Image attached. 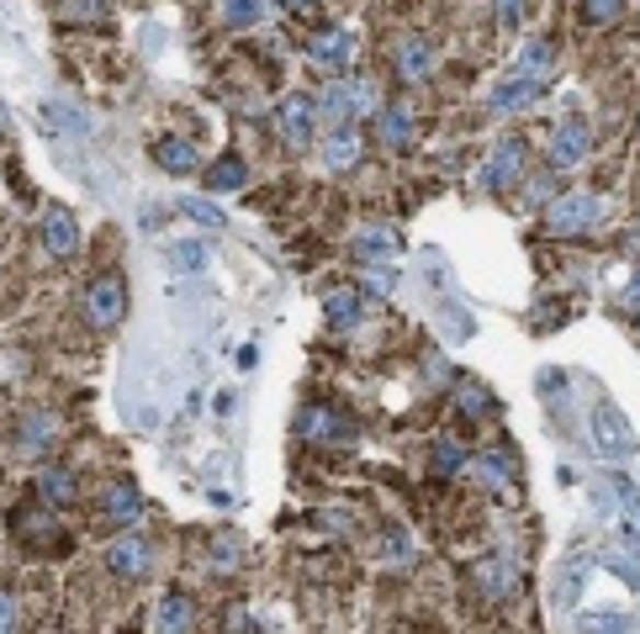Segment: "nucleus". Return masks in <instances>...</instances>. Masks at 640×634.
Masks as SVG:
<instances>
[{
    "label": "nucleus",
    "mask_w": 640,
    "mask_h": 634,
    "mask_svg": "<svg viewBox=\"0 0 640 634\" xmlns=\"http://www.w3.org/2000/svg\"><path fill=\"white\" fill-rule=\"evenodd\" d=\"M450 402H456V407H460V418H466V423L488 418L492 407H498V402H492V396L482 392V387H477V381H460L456 392H450Z\"/></svg>",
    "instance_id": "c85d7f7f"
},
{
    "label": "nucleus",
    "mask_w": 640,
    "mask_h": 634,
    "mask_svg": "<svg viewBox=\"0 0 640 634\" xmlns=\"http://www.w3.org/2000/svg\"><path fill=\"white\" fill-rule=\"evenodd\" d=\"M593 434H598V450L609 454V460H625V454H636V450H640L636 434L625 428V418L614 413L609 402H598V407H593Z\"/></svg>",
    "instance_id": "ddd939ff"
},
{
    "label": "nucleus",
    "mask_w": 640,
    "mask_h": 634,
    "mask_svg": "<svg viewBox=\"0 0 640 634\" xmlns=\"http://www.w3.org/2000/svg\"><path fill=\"white\" fill-rule=\"evenodd\" d=\"M149 624H153V630H164V634H181V630H191V624H196V603H191L185 592H164V598L153 603Z\"/></svg>",
    "instance_id": "412c9836"
},
{
    "label": "nucleus",
    "mask_w": 640,
    "mask_h": 634,
    "mask_svg": "<svg viewBox=\"0 0 640 634\" xmlns=\"http://www.w3.org/2000/svg\"><path fill=\"white\" fill-rule=\"evenodd\" d=\"M477 471H482V482H488L492 492H514V454L508 450L477 454Z\"/></svg>",
    "instance_id": "a878e982"
},
{
    "label": "nucleus",
    "mask_w": 640,
    "mask_h": 634,
    "mask_svg": "<svg viewBox=\"0 0 640 634\" xmlns=\"http://www.w3.org/2000/svg\"><path fill=\"white\" fill-rule=\"evenodd\" d=\"M471 465V450L460 439H434V454H428V471L434 476H460Z\"/></svg>",
    "instance_id": "393cba45"
},
{
    "label": "nucleus",
    "mask_w": 640,
    "mask_h": 634,
    "mask_svg": "<svg viewBox=\"0 0 640 634\" xmlns=\"http://www.w3.org/2000/svg\"><path fill=\"white\" fill-rule=\"evenodd\" d=\"M101 566H106V576H117V581H144L153 572V544L144 534H117V540L106 544Z\"/></svg>",
    "instance_id": "39448f33"
},
{
    "label": "nucleus",
    "mask_w": 640,
    "mask_h": 634,
    "mask_svg": "<svg viewBox=\"0 0 640 634\" xmlns=\"http://www.w3.org/2000/svg\"><path fill=\"white\" fill-rule=\"evenodd\" d=\"M361 153H366V138H361L355 127H334V132L323 138V164H329L334 175L355 170V164H361Z\"/></svg>",
    "instance_id": "aec40b11"
},
{
    "label": "nucleus",
    "mask_w": 640,
    "mask_h": 634,
    "mask_svg": "<svg viewBox=\"0 0 640 634\" xmlns=\"http://www.w3.org/2000/svg\"><path fill=\"white\" fill-rule=\"evenodd\" d=\"M518 101H535V80H508V85H503V91H492V112H508V106H518Z\"/></svg>",
    "instance_id": "473e14b6"
},
{
    "label": "nucleus",
    "mask_w": 640,
    "mask_h": 634,
    "mask_svg": "<svg viewBox=\"0 0 640 634\" xmlns=\"http://www.w3.org/2000/svg\"><path fill=\"white\" fill-rule=\"evenodd\" d=\"M106 16H112L106 0H59V22H69V27H95Z\"/></svg>",
    "instance_id": "cd10ccee"
},
{
    "label": "nucleus",
    "mask_w": 640,
    "mask_h": 634,
    "mask_svg": "<svg viewBox=\"0 0 640 634\" xmlns=\"http://www.w3.org/2000/svg\"><path fill=\"white\" fill-rule=\"evenodd\" d=\"M361 318H366V302H361V291H355V286H339V291L323 297V323H329L334 333L361 328Z\"/></svg>",
    "instance_id": "f3484780"
},
{
    "label": "nucleus",
    "mask_w": 640,
    "mask_h": 634,
    "mask_svg": "<svg viewBox=\"0 0 640 634\" xmlns=\"http://www.w3.org/2000/svg\"><path fill=\"white\" fill-rule=\"evenodd\" d=\"M175 265H181V270H202V265H207V249H202V243H181V249H175Z\"/></svg>",
    "instance_id": "58836bf2"
},
{
    "label": "nucleus",
    "mask_w": 640,
    "mask_h": 634,
    "mask_svg": "<svg viewBox=\"0 0 640 634\" xmlns=\"http://www.w3.org/2000/svg\"><path fill=\"white\" fill-rule=\"evenodd\" d=\"M95 508L106 523H133V518L144 514V497H138V486L133 482H106L101 486V497H95Z\"/></svg>",
    "instance_id": "dca6fc26"
},
{
    "label": "nucleus",
    "mask_w": 640,
    "mask_h": 634,
    "mask_svg": "<svg viewBox=\"0 0 640 634\" xmlns=\"http://www.w3.org/2000/svg\"><path fill=\"white\" fill-rule=\"evenodd\" d=\"M578 16H582V27L604 32L625 16V0H578Z\"/></svg>",
    "instance_id": "c756f323"
},
{
    "label": "nucleus",
    "mask_w": 640,
    "mask_h": 634,
    "mask_svg": "<svg viewBox=\"0 0 640 634\" xmlns=\"http://www.w3.org/2000/svg\"><path fill=\"white\" fill-rule=\"evenodd\" d=\"M27 619H22V603H16V592H5L0 587V630H22Z\"/></svg>",
    "instance_id": "c9c22d12"
},
{
    "label": "nucleus",
    "mask_w": 640,
    "mask_h": 634,
    "mask_svg": "<svg viewBox=\"0 0 640 634\" xmlns=\"http://www.w3.org/2000/svg\"><path fill=\"white\" fill-rule=\"evenodd\" d=\"M498 22H503V27H518V22H524V0H498Z\"/></svg>",
    "instance_id": "37998d69"
},
{
    "label": "nucleus",
    "mask_w": 640,
    "mask_h": 634,
    "mask_svg": "<svg viewBox=\"0 0 640 634\" xmlns=\"http://www.w3.org/2000/svg\"><path fill=\"white\" fill-rule=\"evenodd\" d=\"M392 74L402 85H424L428 74H434V48H428L419 32H402L392 43Z\"/></svg>",
    "instance_id": "9d476101"
},
{
    "label": "nucleus",
    "mask_w": 640,
    "mask_h": 634,
    "mask_svg": "<svg viewBox=\"0 0 640 634\" xmlns=\"http://www.w3.org/2000/svg\"><path fill=\"white\" fill-rule=\"evenodd\" d=\"M54 434H59V423L48 418V413H27L22 434H16V460H43V454L54 450Z\"/></svg>",
    "instance_id": "6ab92c4d"
},
{
    "label": "nucleus",
    "mask_w": 640,
    "mask_h": 634,
    "mask_svg": "<svg viewBox=\"0 0 640 634\" xmlns=\"http://www.w3.org/2000/svg\"><path fill=\"white\" fill-rule=\"evenodd\" d=\"M550 64H556V48H550L546 37H535V43H524V48H518L514 74H518V80H535V85H540V80L550 74Z\"/></svg>",
    "instance_id": "5701e85b"
},
{
    "label": "nucleus",
    "mask_w": 640,
    "mask_h": 634,
    "mask_svg": "<svg viewBox=\"0 0 640 634\" xmlns=\"http://www.w3.org/2000/svg\"><path fill=\"white\" fill-rule=\"evenodd\" d=\"M11 534H16L22 544H37V550H59V540H54V534H64V529H59L54 503H43V508H37V503L16 508V514H11Z\"/></svg>",
    "instance_id": "1a4fd4ad"
},
{
    "label": "nucleus",
    "mask_w": 640,
    "mask_h": 634,
    "mask_svg": "<svg viewBox=\"0 0 640 634\" xmlns=\"http://www.w3.org/2000/svg\"><path fill=\"white\" fill-rule=\"evenodd\" d=\"M392 286H397V280H392V270H381V265H370V270H366V291H376V297H387Z\"/></svg>",
    "instance_id": "ea45409f"
},
{
    "label": "nucleus",
    "mask_w": 640,
    "mask_h": 634,
    "mask_svg": "<svg viewBox=\"0 0 640 634\" xmlns=\"http://www.w3.org/2000/svg\"><path fill=\"white\" fill-rule=\"evenodd\" d=\"M392 254H397V233H392V228H361V233H355V260L376 265V260H392Z\"/></svg>",
    "instance_id": "b1692460"
},
{
    "label": "nucleus",
    "mask_w": 640,
    "mask_h": 634,
    "mask_svg": "<svg viewBox=\"0 0 640 634\" xmlns=\"http://www.w3.org/2000/svg\"><path fill=\"white\" fill-rule=\"evenodd\" d=\"M471 581H477V592H482L488 603H508V598L518 592V572L508 566V561H498V555H492V561H482Z\"/></svg>",
    "instance_id": "a211bd4d"
},
{
    "label": "nucleus",
    "mask_w": 640,
    "mask_h": 634,
    "mask_svg": "<svg viewBox=\"0 0 640 634\" xmlns=\"http://www.w3.org/2000/svg\"><path fill=\"white\" fill-rule=\"evenodd\" d=\"M582 630H636V619H625V613H587V619H578Z\"/></svg>",
    "instance_id": "f704fd0d"
},
{
    "label": "nucleus",
    "mask_w": 640,
    "mask_h": 634,
    "mask_svg": "<svg viewBox=\"0 0 640 634\" xmlns=\"http://www.w3.org/2000/svg\"><path fill=\"white\" fill-rule=\"evenodd\" d=\"M524 164H529V143H524V138H503V143L492 149V159L482 164L477 185L498 196V191H508V185H514L518 175H524Z\"/></svg>",
    "instance_id": "0eeeda50"
},
{
    "label": "nucleus",
    "mask_w": 640,
    "mask_h": 634,
    "mask_svg": "<svg viewBox=\"0 0 640 634\" xmlns=\"http://www.w3.org/2000/svg\"><path fill=\"white\" fill-rule=\"evenodd\" d=\"M239 561H244V544H239V534H217V540H213V572L228 576Z\"/></svg>",
    "instance_id": "2f4dec72"
},
{
    "label": "nucleus",
    "mask_w": 640,
    "mask_h": 634,
    "mask_svg": "<svg viewBox=\"0 0 640 634\" xmlns=\"http://www.w3.org/2000/svg\"><path fill=\"white\" fill-rule=\"evenodd\" d=\"M376 132H381V143L392 153H402L413 138H419V117H413V106H402V101H387L381 112H376Z\"/></svg>",
    "instance_id": "4468645a"
},
{
    "label": "nucleus",
    "mask_w": 640,
    "mask_h": 634,
    "mask_svg": "<svg viewBox=\"0 0 640 634\" xmlns=\"http://www.w3.org/2000/svg\"><path fill=\"white\" fill-rule=\"evenodd\" d=\"M123 312H127V286H123V275L117 270H101L85 280V323L91 328H117L123 323Z\"/></svg>",
    "instance_id": "7ed1b4c3"
},
{
    "label": "nucleus",
    "mask_w": 640,
    "mask_h": 634,
    "mask_svg": "<svg viewBox=\"0 0 640 634\" xmlns=\"http://www.w3.org/2000/svg\"><path fill=\"white\" fill-rule=\"evenodd\" d=\"M318 112L339 127H355V117H366V112H381V95L370 80H355V74H334V85H323L318 95Z\"/></svg>",
    "instance_id": "f03ea898"
},
{
    "label": "nucleus",
    "mask_w": 640,
    "mask_h": 634,
    "mask_svg": "<svg viewBox=\"0 0 640 634\" xmlns=\"http://www.w3.org/2000/svg\"><path fill=\"white\" fill-rule=\"evenodd\" d=\"M312 117H318V101H312V95H302V91L281 95V106H275V132H281V143L302 153L307 143H312Z\"/></svg>",
    "instance_id": "423d86ee"
},
{
    "label": "nucleus",
    "mask_w": 640,
    "mask_h": 634,
    "mask_svg": "<svg viewBox=\"0 0 640 634\" xmlns=\"http://www.w3.org/2000/svg\"><path fill=\"white\" fill-rule=\"evenodd\" d=\"M598 217H604V196L598 191H561V196L546 201V233L550 239H582Z\"/></svg>",
    "instance_id": "f257e3e1"
},
{
    "label": "nucleus",
    "mask_w": 640,
    "mask_h": 634,
    "mask_svg": "<svg viewBox=\"0 0 640 634\" xmlns=\"http://www.w3.org/2000/svg\"><path fill=\"white\" fill-rule=\"evenodd\" d=\"M307 59L318 64L323 74H350V59H355V32L350 27H323L307 37Z\"/></svg>",
    "instance_id": "6e6552de"
},
{
    "label": "nucleus",
    "mask_w": 640,
    "mask_h": 634,
    "mask_svg": "<svg viewBox=\"0 0 640 634\" xmlns=\"http://www.w3.org/2000/svg\"><path fill=\"white\" fill-rule=\"evenodd\" d=\"M286 11H307V5H318V0H281Z\"/></svg>",
    "instance_id": "49530a36"
},
{
    "label": "nucleus",
    "mask_w": 640,
    "mask_h": 634,
    "mask_svg": "<svg viewBox=\"0 0 640 634\" xmlns=\"http://www.w3.org/2000/svg\"><path fill=\"white\" fill-rule=\"evenodd\" d=\"M550 175H567V170H578L582 159L593 153V127H587V117H561L556 122V132H550Z\"/></svg>",
    "instance_id": "20e7f679"
},
{
    "label": "nucleus",
    "mask_w": 640,
    "mask_h": 634,
    "mask_svg": "<svg viewBox=\"0 0 640 634\" xmlns=\"http://www.w3.org/2000/svg\"><path fill=\"white\" fill-rule=\"evenodd\" d=\"M625 254H640V228H630V233H625Z\"/></svg>",
    "instance_id": "a18cd8bd"
},
{
    "label": "nucleus",
    "mask_w": 640,
    "mask_h": 634,
    "mask_svg": "<svg viewBox=\"0 0 640 634\" xmlns=\"http://www.w3.org/2000/svg\"><path fill=\"white\" fill-rule=\"evenodd\" d=\"M614 492H619V503H625V508L640 518V486H636V482H625V476H614Z\"/></svg>",
    "instance_id": "a19ab883"
},
{
    "label": "nucleus",
    "mask_w": 640,
    "mask_h": 634,
    "mask_svg": "<svg viewBox=\"0 0 640 634\" xmlns=\"http://www.w3.org/2000/svg\"><path fill=\"white\" fill-rule=\"evenodd\" d=\"M37 243H43V254L48 260H75L80 254V228H75V217L69 211H43V222H37Z\"/></svg>",
    "instance_id": "9b49d317"
},
{
    "label": "nucleus",
    "mask_w": 640,
    "mask_h": 634,
    "mask_svg": "<svg viewBox=\"0 0 640 634\" xmlns=\"http://www.w3.org/2000/svg\"><path fill=\"white\" fill-rule=\"evenodd\" d=\"M37 497L54 503V508H69V503L80 497V476H75L69 465H48V471L37 476Z\"/></svg>",
    "instance_id": "4be33fe9"
},
{
    "label": "nucleus",
    "mask_w": 640,
    "mask_h": 634,
    "mask_svg": "<svg viewBox=\"0 0 640 634\" xmlns=\"http://www.w3.org/2000/svg\"><path fill=\"white\" fill-rule=\"evenodd\" d=\"M609 572L625 576V587H640V555H609Z\"/></svg>",
    "instance_id": "e433bc0d"
},
{
    "label": "nucleus",
    "mask_w": 640,
    "mask_h": 634,
    "mask_svg": "<svg viewBox=\"0 0 640 634\" xmlns=\"http://www.w3.org/2000/svg\"><path fill=\"white\" fill-rule=\"evenodd\" d=\"M244 181H249V164L239 159V153H222L213 170H207V191H213V196H222V191H239Z\"/></svg>",
    "instance_id": "bb28decb"
},
{
    "label": "nucleus",
    "mask_w": 640,
    "mask_h": 634,
    "mask_svg": "<svg viewBox=\"0 0 640 634\" xmlns=\"http://www.w3.org/2000/svg\"><path fill=\"white\" fill-rule=\"evenodd\" d=\"M381 550H387V561H408V555H413V540H408L402 529H387V540H381Z\"/></svg>",
    "instance_id": "4c0bfd02"
},
{
    "label": "nucleus",
    "mask_w": 640,
    "mask_h": 634,
    "mask_svg": "<svg viewBox=\"0 0 640 634\" xmlns=\"http://www.w3.org/2000/svg\"><path fill=\"white\" fill-rule=\"evenodd\" d=\"M619 307H630V312H636V307H640V270H636V280L625 286V297H619Z\"/></svg>",
    "instance_id": "c03bdc74"
},
{
    "label": "nucleus",
    "mask_w": 640,
    "mask_h": 634,
    "mask_svg": "<svg viewBox=\"0 0 640 634\" xmlns=\"http://www.w3.org/2000/svg\"><path fill=\"white\" fill-rule=\"evenodd\" d=\"M222 22L228 27H260L265 22V0H222Z\"/></svg>",
    "instance_id": "7c9ffc66"
},
{
    "label": "nucleus",
    "mask_w": 640,
    "mask_h": 634,
    "mask_svg": "<svg viewBox=\"0 0 640 634\" xmlns=\"http://www.w3.org/2000/svg\"><path fill=\"white\" fill-rule=\"evenodd\" d=\"M181 211L191 217V222H202V228H222V211H217L213 201H202V196H185Z\"/></svg>",
    "instance_id": "72a5a7b5"
},
{
    "label": "nucleus",
    "mask_w": 640,
    "mask_h": 634,
    "mask_svg": "<svg viewBox=\"0 0 640 634\" xmlns=\"http://www.w3.org/2000/svg\"><path fill=\"white\" fill-rule=\"evenodd\" d=\"M567 312H572L567 302H546L540 312H535V318H540V328H561V318H567Z\"/></svg>",
    "instance_id": "79ce46f5"
},
{
    "label": "nucleus",
    "mask_w": 640,
    "mask_h": 634,
    "mask_svg": "<svg viewBox=\"0 0 640 634\" xmlns=\"http://www.w3.org/2000/svg\"><path fill=\"white\" fill-rule=\"evenodd\" d=\"M297 434H302L307 445H334V439L350 434V423H344V413L329 407V402H307L302 418H297Z\"/></svg>",
    "instance_id": "f8f14e48"
},
{
    "label": "nucleus",
    "mask_w": 640,
    "mask_h": 634,
    "mask_svg": "<svg viewBox=\"0 0 640 634\" xmlns=\"http://www.w3.org/2000/svg\"><path fill=\"white\" fill-rule=\"evenodd\" d=\"M153 164L164 170V175H196V164H202V153L191 138L181 132H164V138H153Z\"/></svg>",
    "instance_id": "2eb2a0df"
}]
</instances>
